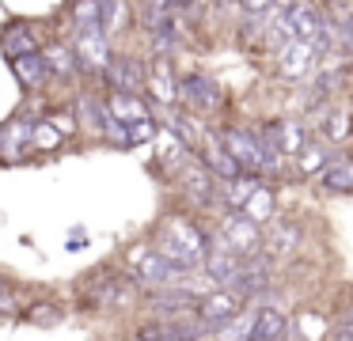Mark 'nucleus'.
<instances>
[{
  "instance_id": "nucleus-1",
  "label": "nucleus",
  "mask_w": 353,
  "mask_h": 341,
  "mask_svg": "<svg viewBox=\"0 0 353 341\" xmlns=\"http://www.w3.org/2000/svg\"><path fill=\"white\" fill-rule=\"evenodd\" d=\"M152 247L160 250L163 258H171L175 265H183V269H198V265L205 262L209 242H205V231H201L190 216H183V212H168V216L156 224Z\"/></svg>"
},
{
  "instance_id": "nucleus-2",
  "label": "nucleus",
  "mask_w": 353,
  "mask_h": 341,
  "mask_svg": "<svg viewBox=\"0 0 353 341\" xmlns=\"http://www.w3.org/2000/svg\"><path fill=\"white\" fill-rule=\"evenodd\" d=\"M183 265H175L171 258H163L156 247H137L130 254V280L145 292H156V288H171L183 280Z\"/></svg>"
},
{
  "instance_id": "nucleus-3",
  "label": "nucleus",
  "mask_w": 353,
  "mask_h": 341,
  "mask_svg": "<svg viewBox=\"0 0 353 341\" xmlns=\"http://www.w3.org/2000/svg\"><path fill=\"white\" fill-rule=\"evenodd\" d=\"M34 125L39 118L27 110H16L0 125V163H23L34 156Z\"/></svg>"
},
{
  "instance_id": "nucleus-4",
  "label": "nucleus",
  "mask_w": 353,
  "mask_h": 341,
  "mask_svg": "<svg viewBox=\"0 0 353 341\" xmlns=\"http://www.w3.org/2000/svg\"><path fill=\"white\" fill-rule=\"evenodd\" d=\"M72 53H77V68H80V76H99L103 80V72H107V65H110V38L103 34L99 27H92V30H77V38H72Z\"/></svg>"
},
{
  "instance_id": "nucleus-5",
  "label": "nucleus",
  "mask_w": 353,
  "mask_h": 341,
  "mask_svg": "<svg viewBox=\"0 0 353 341\" xmlns=\"http://www.w3.org/2000/svg\"><path fill=\"white\" fill-rule=\"evenodd\" d=\"M205 333V322L198 315L183 318H148L133 330V341H198Z\"/></svg>"
},
{
  "instance_id": "nucleus-6",
  "label": "nucleus",
  "mask_w": 353,
  "mask_h": 341,
  "mask_svg": "<svg viewBox=\"0 0 353 341\" xmlns=\"http://www.w3.org/2000/svg\"><path fill=\"white\" fill-rule=\"evenodd\" d=\"M133 288H137V285L130 280V273L99 269V273H92V277H88L84 300H88V307H122V303L130 300Z\"/></svg>"
},
{
  "instance_id": "nucleus-7",
  "label": "nucleus",
  "mask_w": 353,
  "mask_h": 341,
  "mask_svg": "<svg viewBox=\"0 0 353 341\" xmlns=\"http://www.w3.org/2000/svg\"><path fill=\"white\" fill-rule=\"evenodd\" d=\"M221 144L232 152V159H236L243 171H274L277 159H270L266 152H262L259 144V133H251V129H224L221 133Z\"/></svg>"
},
{
  "instance_id": "nucleus-8",
  "label": "nucleus",
  "mask_w": 353,
  "mask_h": 341,
  "mask_svg": "<svg viewBox=\"0 0 353 341\" xmlns=\"http://www.w3.org/2000/svg\"><path fill=\"white\" fill-rule=\"evenodd\" d=\"M216 239L224 242V247L232 250V254H239V258H251V254H259V247H262V231H259V224H254L251 216H243V212H228V216L221 220V235Z\"/></svg>"
},
{
  "instance_id": "nucleus-9",
  "label": "nucleus",
  "mask_w": 353,
  "mask_h": 341,
  "mask_svg": "<svg viewBox=\"0 0 353 341\" xmlns=\"http://www.w3.org/2000/svg\"><path fill=\"white\" fill-rule=\"evenodd\" d=\"M179 182H183V189H186V201L198 205V209H209V205H216V197H221V182L213 178V171H209L201 159H186V163L179 167Z\"/></svg>"
},
{
  "instance_id": "nucleus-10",
  "label": "nucleus",
  "mask_w": 353,
  "mask_h": 341,
  "mask_svg": "<svg viewBox=\"0 0 353 341\" xmlns=\"http://www.w3.org/2000/svg\"><path fill=\"white\" fill-rule=\"evenodd\" d=\"M107 91H130V95H145V61L133 53H110V65L103 72Z\"/></svg>"
},
{
  "instance_id": "nucleus-11",
  "label": "nucleus",
  "mask_w": 353,
  "mask_h": 341,
  "mask_svg": "<svg viewBox=\"0 0 353 341\" xmlns=\"http://www.w3.org/2000/svg\"><path fill=\"white\" fill-rule=\"evenodd\" d=\"M239 311H243V296H239L236 288H213L209 296L198 300V318L205 322V330H221V326L232 322Z\"/></svg>"
},
{
  "instance_id": "nucleus-12",
  "label": "nucleus",
  "mask_w": 353,
  "mask_h": 341,
  "mask_svg": "<svg viewBox=\"0 0 353 341\" xmlns=\"http://www.w3.org/2000/svg\"><path fill=\"white\" fill-rule=\"evenodd\" d=\"M179 99H183L190 110H198V114H213L216 106L224 103L216 80H209L205 72H186L183 80H179Z\"/></svg>"
},
{
  "instance_id": "nucleus-13",
  "label": "nucleus",
  "mask_w": 353,
  "mask_h": 341,
  "mask_svg": "<svg viewBox=\"0 0 353 341\" xmlns=\"http://www.w3.org/2000/svg\"><path fill=\"white\" fill-rule=\"evenodd\" d=\"M198 300L201 296L186 292L183 285H171V288H156L148 296V311H152V318H183V315H198Z\"/></svg>"
},
{
  "instance_id": "nucleus-14",
  "label": "nucleus",
  "mask_w": 353,
  "mask_h": 341,
  "mask_svg": "<svg viewBox=\"0 0 353 341\" xmlns=\"http://www.w3.org/2000/svg\"><path fill=\"white\" fill-rule=\"evenodd\" d=\"M145 95L156 106L179 103V80H175V68H171L168 57H152V65H145Z\"/></svg>"
},
{
  "instance_id": "nucleus-15",
  "label": "nucleus",
  "mask_w": 353,
  "mask_h": 341,
  "mask_svg": "<svg viewBox=\"0 0 353 341\" xmlns=\"http://www.w3.org/2000/svg\"><path fill=\"white\" fill-rule=\"evenodd\" d=\"M205 277L213 280L216 288H232L236 285V277H239V265H243V258L239 254H232L228 247H224L221 239H213L209 242V250H205Z\"/></svg>"
},
{
  "instance_id": "nucleus-16",
  "label": "nucleus",
  "mask_w": 353,
  "mask_h": 341,
  "mask_svg": "<svg viewBox=\"0 0 353 341\" xmlns=\"http://www.w3.org/2000/svg\"><path fill=\"white\" fill-rule=\"evenodd\" d=\"M0 50H4V57H23V53H42V34L34 23L27 19H16L8 23V27L0 30Z\"/></svg>"
},
{
  "instance_id": "nucleus-17",
  "label": "nucleus",
  "mask_w": 353,
  "mask_h": 341,
  "mask_svg": "<svg viewBox=\"0 0 353 341\" xmlns=\"http://www.w3.org/2000/svg\"><path fill=\"white\" fill-rule=\"evenodd\" d=\"M72 118H77V129L92 136H103L110 125V110H107V99L92 95V91H80L77 95V106H72Z\"/></svg>"
},
{
  "instance_id": "nucleus-18",
  "label": "nucleus",
  "mask_w": 353,
  "mask_h": 341,
  "mask_svg": "<svg viewBox=\"0 0 353 341\" xmlns=\"http://www.w3.org/2000/svg\"><path fill=\"white\" fill-rule=\"evenodd\" d=\"M312 65H315V45L300 42V38H289V42L281 45V53H277V72H281L285 80H300V76H307Z\"/></svg>"
},
{
  "instance_id": "nucleus-19",
  "label": "nucleus",
  "mask_w": 353,
  "mask_h": 341,
  "mask_svg": "<svg viewBox=\"0 0 353 341\" xmlns=\"http://www.w3.org/2000/svg\"><path fill=\"white\" fill-rule=\"evenodd\" d=\"M8 65H12L16 83L23 91H31V95L50 83V65H46V57H42V53H23V57H12Z\"/></svg>"
},
{
  "instance_id": "nucleus-20",
  "label": "nucleus",
  "mask_w": 353,
  "mask_h": 341,
  "mask_svg": "<svg viewBox=\"0 0 353 341\" xmlns=\"http://www.w3.org/2000/svg\"><path fill=\"white\" fill-rule=\"evenodd\" d=\"M285 23H289V34L292 38H300V42H312L315 45V38H319V27H323V15L315 12V4H292V8H285Z\"/></svg>"
},
{
  "instance_id": "nucleus-21",
  "label": "nucleus",
  "mask_w": 353,
  "mask_h": 341,
  "mask_svg": "<svg viewBox=\"0 0 353 341\" xmlns=\"http://www.w3.org/2000/svg\"><path fill=\"white\" fill-rule=\"evenodd\" d=\"M236 288L239 296H259L262 288H270V258L262 254H251L243 258V265H239V277H236Z\"/></svg>"
},
{
  "instance_id": "nucleus-22",
  "label": "nucleus",
  "mask_w": 353,
  "mask_h": 341,
  "mask_svg": "<svg viewBox=\"0 0 353 341\" xmlns=\"http://www.w3.org/2000/svg\"><path fill=\"white\" fill-rule=\"evenodd\" d=\"M201 163L213 171V178L216 182H228V178H236V174H243V167L232 159V152L221 144V136H209V144H205V152H201Z\"/></svg>"
},
{
  "instance_id": "nucleus-23",
  "label": "nucleus",
  "mask_w": 353,
  "mask_h": 341,
  "mask_svg": "<svg viewBox=\"0 0 353 341\" xmlns=\"http://www.w3.org/2000/svg\"><path fill=\"white\" fill-rule=\"evenodd\" d=\"M130 0H99V30L114 42V38H122L125 30H130Z\"/></svg>"
},
{
  "instance_id": "nucleus-24",
  "label": "nucleus",
  "mask_w": 353,
  "mask_h": 341,
  "mask_svg": "<svg viewBox=\"0 0 353 341\" xmlns=\"http://www.w3.org/2000/svg\"><path fill=\"white\" fill-rule=\"evenodd\" d=\"M103 99H107V110H110V118H114V121H141V118H152V114H148L145 95L110 91V95H103Z\"/></svg>"
},
{
  "instance_id": "nucleus-25",
  "label": "nucleus",
  "mask_w": 353,
  "mask_h": 341,
  "mask_svg": "<svg viewBox=\"0 0 353 341\" xmlns=\"http://www.w3.org/2000/svg\"><path fill=\"white\" fill-rule=\"evenodd\" d=\"M42 57H46V65H50V80H77V76H80L72 45H65V42H50L46 50H42Z\"/></svg>"
},
{
  "instance_id": "nucleus-26",
  "label": "nucleus",
  "mask_w": 353,
  "mask_h": 341,
  "mask_svg": "<svg viewBox=\"0 0 353 341\" xmlns=\"http://www.w3.org/2000/svg\"><path fill=\"white\" fill-rule=\"evenodd\" d=\"M285 330H289V322H285L281 311L262 307V311H254V322H251V333H247V341H281Z\"/></svg>"
},
{
  "instance_id": "nucleus-27",
  "label": "nucleus",
  "mask_w": 353,
  "mask_h": 341,
  "mask_svg": "<svg viewBox=\"0 0 353 341\" xmlns=\"http://www.w3.org/2000/svg\"><path fill=\"white\" fill-rule=\"evenodd\" d=\"M239 212H243V216H251L254 224H266V220L274 216V189L259 182V186L251 189V197L239 205Z\"/></svg>"
},
{
  "instance_id": "nucleus-28",
  "label": "nucleus",
  "mask_w": 353,
  "mask_h": 341,
  "mask_svg": "<svg viewBox=\"0 0 353 341\" xmlns=\"http://www.w3.org/2000/svg\"><path fill=\"white\" fill-rule=\"evenodd\" d=\"M266 242H270V250H274V254H292V250L300 247V227L292 224V220H277V224L270 227Z\"/></svg>"
},
{
  "instance_id": "nucleus-29",
  "label": "nucleus",
  "mask_w": 353,
  "mask_h": 341,
  "mask_svg": "<svg viewBox=\"0 0 353 341\" xmlns=\"http://www.w3.org/2000/svg\"><path fill=\"white\" fill-rule=\"evenodd\" d=\"M254 186H259V178H254L251 171H243V174H236V178L221 182V194H224V201H228V209H239V205L251 197Z\"/></svg>"
},
{
  "instance_id": "nucleus-30",
  "label": "nucleus",
  "mask_w": 353,
  "mask_h": 341,
  "mask_svg": "<svg viewBox=\"0 0 353 341\" xmlns=\"http://www.w3.org/2000/svg\"><path fill=\"white\" fill-rule=\"evenodd\" d=\"M274 136H277V152L281 156H296L304 148V129L296 121H274Z\"/></svg>"
},
{
  "instance_id": "nucleus-31",
  "label": "nucleus",
  "mask_w": 353,
  "mask_h": 341,
  "mask_svg": "<svg viewBox=\"0 0 353 341\" xmlns=\"http://www.w3.org/2000/svg\"><path fill=\"white\" fill-rule=\"evenodd\" d=\"M319 186L323 189H338V194H345V189H353V163H330L319 171Z\"/></svg>"
},
{
  "instance_id": "nucleus-32",
  "label": "nucleus",
  "mask_w": 353,
  "mask_h": 341,
  "mask_svg": "<svg viewBox=\"0 0 353 341\" xmlns=\"http://www.w3.org/2000/svg\"><path fill=\"white\" fill-rule=\"evenodd\" d=\"M69 19H72V30H92V27H99V0H72Z\"/></svg>"
},
{
  "instance_id": "nucleus-33",
  "label": "nucleus",
  "mask_w": 353,
  "mask_h": 341,
  "mask_svg": "<svg viewBox=\"0 0 353 341\" xmlns=\"http://www.w3.org/2000/svg\"><path fill=\"white\" fill-rule=\"evenodd\" d=\"M27 318L39 322V326H54V322H61V318H65V307H61V303H54V300H46V303H34V307L27 311Z\"/></svg>"
},
{
  "instance_id": "nucleus-34",
  "label": "nucleus",
  "mask_w": 353,
  "mask_h": 341,
  "mask_svg": "<svg viewBox=\"0 0 353 341\" xmlns=\"http://www.w3.org/2000/svg\"><path fill=\"white\" fill-rule=\"evenodd\" d=\"M296 156H300V171H304V174L323 171V163H327V152H323L319 144H304V148H300Z\"/></svg>"
},
{
  "instance_id": "nucleus-35",
  "label": "nucleus",
  "mask_w": 353,
  "mask_h": 341,
  "mask_svg": "<svg viewBox=\"0 0 353 341\" xmlns=\"http://www.w3.org/2000/svg\"><path fill=\"white\" fill-rule=\"evenodd\" d=\"M239 4H243L251 15H262V12H270V8L277 4V0H239Z\"/></svg>"
},
{
  "instance_id": "nucleus-36",
  "label": "nucleus",
  "mask_w": 353,
  "mask_h": 341,
  "mask_svg": "<svg viewBox=\"0 0 353 341\" xmlns=\"http://www.w3.org/2000/svg\"><path fill=\"white\" fill-rule=\"evenodd\" d=\"M330 136H345V110L334 114V125H330Z\"/></svg>"
},
{
  "instance_id": "nucleus-37",
  "label": "nucleus",
  "mask_w": 353,
  "mask_h": 341,
  "mask_svg": "<svg viewBox=\"0 0 353 341\" xmlns=\"http://www.w3.org/2000/svg\"><path fill=\"white\" fill-rule=\"evenodd\" d=\"M338 326H342V333H353V303L342 311V318H338Z\"/></svg>"
},
{
  "instance_id": "nucleus-38",
  "label": "nucleus",
  "mask_w": 353,
  "mask_h": 341,
  "mask_svg": "<svg viewBox=\"0 0 353 341\" xmlns=\"http://www.w3.org/2000/svg\"><path fill=\"white\" fill-rule=\"evenodd\" d=\"M0 311H12V296H8V280L0 277Z\"/></svg>"
},
{
  "instance_id": "nucleus-39",
  "label": "nucleus",
  "mask_w": 353,
  "mask_h": 341,
  "mask_svg": "<svg viewBox=\"0 0 353 341\" xmlns=\"http://www.w3.org/2000/svg\"><path fill=\"white\" fill-rule=\"evenodd\" d=\"M281 341H307V338H304V333H296V330H292V333L285 330V338H281Z\"/></svg>"
},
{
  "instance_id": "nucleus-40",
  "label": "nucleus",
  "mask_w": 353,
  "mask_h": 341,
  "mask_svg": "<svg viewBox=\"0 0 353 341\" xmlns=\"http://www.w3.org/2000/svg\"><path fill=\"white\" fill-rule=\"evenodd\" d=\"M338 341H353V333H338Z\"/></svg>"
}]
</instances>
